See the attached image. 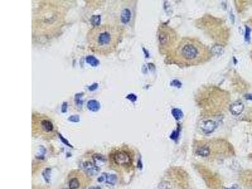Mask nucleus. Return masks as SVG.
I'll return each instance as SVG.
<instances>
[{
	"label": "nucleus",
	"mask_w": 252,
	"mask_h": 189,
	"mask_svg": "<svg viewBox=\"0 0 252 189\" xmlns=\"http://www.w3.org/2000/svg\"><path fill=\"white\" fill-rule=\"evenodd\" d=\"M122 34V29L115 25H95L88 32L87 40L90 49L100 55H107L118 47Z\"/></svg>",
	"instance_id": "1"
},
{
	"label": "nucleus",
	"mask_w": 252,
	"mask_h": 189,
	"mask_svg": "<svg viewBox=\"0 0 252 189\" xmlns=\"http://www.w3.org/2000/svg\"><path fill=\"white\" fill-rule=\"evenodd\" d=\"M212 56L209 48L194 38L185 37L176 45L171 54L173 62L183 66L199 65Z\"/></svg>",
	"instance_id": "2"
},
{
	"label": "nucleus",
	"mask_w": 252,
	"mask_h": 189,
	"mask_svg": "<svg viewBox=\"0 0 252 189\" xmlns=\"http://www.w3.org/2000/svg\"><path fill=\"white\" fill-rule=\"evenodd\" d=\"M33 133L42 136H52L54 134V125L45 115L34 113L32 114Z\"/></svg>",
	"instance_id": "3"
},
{
	"label": "nucleus",
	"mask_w": 252,
	"mask_h": 189,
	"mask_svg": "<svg viewBox=\"0 0 252 189\" xmlns=\"http://www.w3.org/2000/svg\"><path fill=\"white\" fill-rule=\"evenodd\" d=\"M110 161L119 166H129L132 163V160L128 152L124 150H116L111 154Z\"/></svg>",
	"instance_id": "4"
},
{
	"label": "nucleus",
	"mask_w": 252,
	"mask_h": 189,
	"mask_svg": "<svg viewBox=\"0 0 252 189\" xmlns=\"http://www.w3.org/2000/svg\"><path fill=\"white\" fill-rule=\"evenodd\" d=\"M159 40L163 48H170L175 41V33L170 28L163 26L159 31Z\"/></svg>",
	"instance_id": "5"
},
{
	"label": "nucleus",
	"mask_w": 252,
	"mask_h": 189,
	"mask_svg": "<svg viewBox=\"0 0 252 189\" xmlns=\"http://www.w3.org/2000/svg\"><path fill=\"white\" fill-rule=\"evenodd\" d=\"M83 169L85 172L91 176L98 174L99 171V168L95 165V163L91 161H86L83 164Z\"/></svg>",
	"instance_id": "6"
},
{
	"label": "nucleus",
	"mask_w": 252,
	"mask_h": 189,
	"mask_svg": "<svg viewBox=\"0 0 252 189\" xmlns=\"http://www.w3.org/2000/svg\"><path fill=\"white\" fill-rule=\"evenodd\" d=\"M98 181L100 182H102L105 181L106 183L110 184V185H114L116 181H117V176L115 175H110L108 173H103L102 176L99 177L98 179Z\"/></svg>",
	"instance_id": "7"
},
{
	"label": "nucleus",
	"mask_w": 252,
	"mask_h": 189,
	"mask_svg": "<svg viewBox=\"0 0 252 189\" xmlns=\"http://www.w3.org/2000/svg\"><path fill=\"white\" fill-rule=\"evenodd\" d=\"M215 128H216V123L211 120L204 122L202 127V131L207 134L212 133Z\"/></svg>",
	"instance_id": "8"
},
{
	"label": "nucleus",
	"mask_w": 252,
	"mask_h": 189,
	"mask_svg": "<svg viewBox=\"0 0 252 189\" xmlns=\"http://www.w3.org/2000/svg\"><path fill=\"white\" fill-rule=\"evenodd\" d=\"M92 158L94 161V163L98 167H99L101 165H103L105 163V162L106 161L105 158L103 155H100V154L93 155L92 156Z\"/></svg>",
	"instance_id": "9"
},
{
	"label": "nucleus",
	"mask_w": 252,
	"mask_h": 189,
	"mask_svg": "<svg viewBox=\"0 0 252 189\" xmlns=\"http://www.w3.org/2000/svg\"><path fill=\"white\" fill-rule=\"evenodd\" d=\"M197 155L203 156V157H206L207 156L209 153H210V150L209 149L208 147L206 146H201L200 148H199L197 150Z\"/></svg>",
	"instance_id": "10"
},
{
	"label": "nucleus",
	"mask_w": 252,
	"mask_h": 189,
	"mask_svg": "<svg viewBox=\"0 0 252 189\" xmlns=\"http://www.w3.org/2000/svg\"><path fill=\"white\" fill-rule=\"evenodd\" d=\"M80 186V183L78 178H73L71 179L69 181V188L70 189H78Z\"/></svg>",
	"instance_id": "11"
},
{
	"label": "nucleus",
	"mask_w": 252,
	"mask_h": 189,
	"mask_svg": "<svg viewBox=\"0 0 252 189\" xmlns=\"http://www.w3.org/2000/svg\"><path fill=\"white\" fill-rule=\"evenodd\" d=\"M243 110V105L241 102L237 103L234 105L233 108H232V112L234 114H239Z\"/></svg>",
	"instance_id": "12"
},
{
	"label": "nucleus",
	"mask_w": 252,
	"mask_h": 189,
	"mask_svg": "<svg viewBox=\"0 0 252 189\" xmlns=\"http://www.w3.org/2000/svg\"><path fill=\"white\" fill-rule=\"evenodd\" d=\"M172 185L171 184L167 181H163L160 182L158 185L159 189H171Z\"/></svg>",
	"instance_id": "13"
},
{
	"label": "nucleus",
	"mask_w": 252,
	"mask_h": 189,
	"mask_svg": "<svg viewBox=\"0 0 252 189\" xmlns=\"http://www.w3.org/2000/svg\"><path fill=\"white\" fill-rule=\"evenodd\" d=\"M51 172V170L50 168H47L44 170V171L43 172V176L45 178V180L48 182L49 179H50V174Z\"/></svg>",
	"instance_id": "14"
},
{
	"label": "nucleus",
	"mask_w": 252,
	"mask_h": 189,
	"mask_svg": "<svg viewBox=\"0 0 252 189\" xmlns=\"http://www.w3.org/2000/svg\"><path fill=\"white\" fill-rule=\"evenodd\" d=\"M226 189H241V188L238 185L234 184L233 186H230V187H229V188H228Z\"/></svg>",
	"instance_id": "15"
},
{
	"label": "nucleus",
	"mask_w": 252,
	"mask_h": 189,
	"mask_svg": "<svg viewBox=\"0 0 252 189\" xmlns=\"http://www.w3.org/2000/svg\"><path fill=\"white\" fill-rule=\"evenodd\" d=\"M88 189H101V188L99 186H92L88 188Z\"/></svg>",
	"instance_id": "16"
},
{
	"label": "nucleus",
	"mask_w": 252,
	"mask_h": 189,
	"mask_svg": "<svg viewBox=\"0 0 252 189\" xmlns=\"http://www.w3.org/2000/svg\"><path fill=\"white\" fill-rule=\"evenodd\" d=\"M249 24H250V25L252 26V18L249 20Z\"/></svg>",
	"instance_id": "17"
},
{
	"label": "nucleus",
	"mask_w": 252,
	"mask_h": 189,
	"mask_svg": "<svg viewBox=\"0 0 252 189\" xmlns=\"http://www.w3.org/2000/svg\"><path fill=\"white\" fill-rule=\"evenodd\" d=\"M62 189H67V188H62Z\"/></svg>",
	"instance_id": "18"
}]
</instances>
